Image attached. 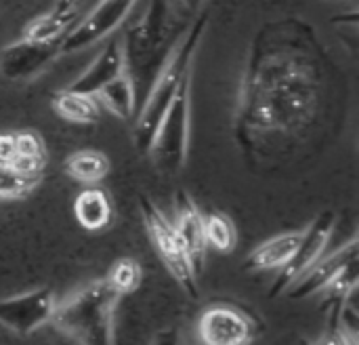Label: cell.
<instances>
[{
	"mask_svg": "<svg viewBox=\"0 0 359 345\" xmlns=\"http://www.w3.org/2000/svg\"><path fill=\"white\" fill-rule=\"evenodd\" d=\"M326 51L299 17L267 21L252 38L238 89L233 137L248 158H273L316 122Z\"/></svg>",
	"mask_w": 359,
	"mask_h": 345,
	"instance_id": "cell-1",
	"label": "cell"
},
{
	"mask_svg": "<svg viewBox=\"0 0 359 345\" xmlns=\"http://www.w3.org/2000/svg\"><path fill=\"white\" fill-rule=\"evenodd\" d=\"M175 2L177 0H147L145 8L122 36L124 70L135 86L141 84L149 89L160 65L189 25Z\"/></svg>",
	"mask_w": 359,
	"mask_h": 345,
	"instance_id": "cell-2",
	"label": "cell"
},
{
	"mask_svg": "<svg viewBox=\"0 0 359 345\" xmlns=\"http://www.w3.org/2000/svg\"><path fill=\"white\" fill-rule=\"evenodd\" d=\"M208 27V11L204 8L183 32V36L179 38V42L172 46V51L168 53V57L164 59V63L160 65L158 74L154 76L145 101L141 105V112L135 120V145L139 152L147 154L151 139L156 135V129L166 112V108L170 105L179 84L183 82V78L187 74H191L194 67V59L196 53L202 44L204 32Z\"/></svg>",
	"mask_w": 359,
	"mask_h": 345,
	"instance_id": "cell-3",
	"label": "cell"
},
{
	"mask_svg": "<svg viewBox=\"0 0 359 345\" xmlns=\"http://www.w3.org/2000/svg\"><path fill=\"white\" fill-rule=\"evenodd\" d=\"M120 299L105 278L93 280L55 308L50 325L76 344H114Z\"/></svg>",
	"mask_w": 359,
	"mask_h": 345,
	"instance_id": "cell-4",
	"label": "cell"
},
{
	"mask_svg": "<svg viewBox=\"0 0 359 345\" xmlns=\"http://www.w3.org/2000/svg\"><path fill=\"white\" fill-rule=\"evenodd\" d=\"M191 129V74L179 84L170 105L166 108L147 154L154 167L164 175H179L189 154Z\"/></svg>",
	"mask_w": 359,
	"mask_h": 345,
	"instance_id": "cell-5",
	"label": "cell"
},
{
	"mask_svg": "<svg viewBox=\"0 0 359 345\" xmlns=\"http://www.w3.org/2000/svg\"><path fill=\"white\" fill-rule=\"evenodd\" d=\"M139 211L145 223V230L151 238L154 249L158 251L162 263L170 272V276L183 287V291L198 299V274L194 272V266L189 261V255L177 234V228L168 217L154 204V200L145 194L139 196Z\"/></svg>",
	"mask_w": 359,
	"mask_h": 345,
	"instance_id": "cell-6",
	"label": "cell"
},
{
	"mask_svg": "<svg viewBox=\"0 0 359 345\" xmlns=\"http://www.w3.org/2000/svg\"><path fill=\"white\" fill-rule=\"evenodd\" d=\"M337 228V215L334 211H322L305 230L303 236L292 253V257L286 261L284 268L278 270V278L271 285L269 291V299L282 295L284 291H288L326 251L332 234Z\"/></svg>",
	"mask_w": 359,
	"mask_h": 345,
	"instance_id": "cell-7",
	"label": "cell"
},
{
	"mask_svg": "<svg viewBox=\"0 0 359 345\" xmlns=\"http://www.w3.org/2000/svg\"><path fill=\"white\" fill-rule=\"evenodd\" d=\"M137 0H97L93 11L72 27L61 40V55H72L90 44L111 36L116 27L128 17Z\"/></svg>",
	"mask_w": 359,
	"mask_h": 345,
	"instance_id": "cell-8",
	"label": "cell"
},
{
	"mask_svg": "<svg viewBox=\"0 0 359 345\" xmlns=\"http://www.w3.org/2000/svg\"><path fill=\"white\" fill-rule=\"evenodd\" d=\"M61 40H34L21 36L0 51V74L13 82H25L42 74L59 55Z\"/></svg>",
	"mask_w": 359,
	"mask_h": 345,
	"instance_id": "cell-9",
	"label": "cell"
},
{
	"mask_svg": "<svg viewBox=\"0 0 359 345\" xmlns=\"http://www.w3.org/2000/svg\"><path fill=\"white\" fill-rule=\"evenodd\" d=\"M55 308L57 301L50 289H34L8 299H0V325L15 335L27 337L50 323Z\"/></svg>",
	"mask_w": 359,
	"mask_h": 345,
	"instance_id": "cell-10",
	"label": "cell"
},
{
	"mask_svg": "<svg viewBox=\"0 0 359 345\" xmlns=\"http://www.w3.org/2000/svg\"><path fill=\"white\" fill-rule=\"evenodd\" d=\"M198 337L206 345H246L257 337V323L244 310L217 304L202 312Z\"/></svg>",
	"mask_w": 359,
	"mask_h": 345,
	"instance_id": "cell-11",
	"label": "cell"
},
{
	"mask_svg": "<svg viewBox=\"0 0 359 345\" xmlns=\"http://www.w3.org/2000/svg\"><path fill=\"white\" fill-rule=\"evenodd\" d=\"M175 228L189 255L194 272L200 276L204 272L206 251H208V242L204 234V215L200 213L196 200L185 192H177L175 196Z\"/></svg>",
	"mask_w": 359,
	"mask_h": 345,
	"instance_id": "cell-12",
	"label": "cell"
},
{
	"mask_svg": "<svg viewBox=\"0 0 359 345\" xmlns=\"http://www.w3.org/2000/svg\"><path fill=\"white\" fill-rule=\"evenodd\" d=\"M359 257L358 238H351L345 247L334 251L328 257H320L292 287H290V299H307L316 293H322L334 278L341 276L345 268L355 263Z\"/></svg>",
	"mask_w": 359,
	"mask_h": 345,
	"instance_id": "cell-13",
	"label": "cell"
},
{
	"mask_svg": "<svg viewBox=\"0 0 359 345\" xmlns=\"http://www.w3.org/2000/svg\"><path fill=\"white\" fill-rule=\"evenodd\" d=\"M124 72V53H122V38L114 36L103 46V51L95 57V61L67 86L69 91L97 95L101 86H105L111 78Z\"/></svg>",
	"mask_w": 359,
	"mask_h": 345,
	"instance_id": "cell-14",
	"label": "cell"
},
{
	"mask_svg": "<svg viewBox=\"0 0 359 345\" xmlns=\"http://www.w3.org/2000/svg\"><path fill=\"white\" fill-rule=\"evenodd\" d=\"M301 236H303V230H297V232H284L265 240L246 257L242 268L246 272H269V270L284 268L286 261L292 257Z\"/></svg>",
	"mask_w": 359,
	"mask_h": 345,
	"instance_id": "cell-15",
	"label": "cell"
},
{
	"mask_svg": "<svg viewBox=\"0 0 359 345\" xmlns=\"http://www.w3.org/2000/svg\"><path fill=\"white\" fill-rule=\"evenodd\" d=\"M74 215L78 219V223L88 230V232H97L109 226L111 221V200L109 196L99 190V188H90L84 190L76 196L74 200Z\"/></svg>",
	"mask_w": 359,
	"mask_h": 345,
	"instance_id": "cell-16",
	"label": "cell"
},
{
	"mask_svg": "<svg viewBox=\"0 0 359 345\" xmlns=\"http://www.w3.org/2000/svg\"><path fill=\"white\" fill-rule=\"evenodd\" d=\"M95 97L120 120H130L135 116L137 86L126 70L122 74H118L116 78H111L105 86H101Z\"/></svg>",
	"mask_w": 359,
	"mask_h": 345,
	"instance_id": "cell-17",
	"label": "cell"
},
{
	"mask_svg": "<svg viewBox=\"0 0 359 345\" xmlns=\"http://www.w3.org/2000/svg\"><path fill=\"white\" fill-rule=\"evenodd\" d=\"M53 110L63 120L76 122V124H95L99 122V116H101L99 101L95 95L76 93V91H69L67 86L53 95Z\"/></svg>",
	"mask_w": 359,
	"mask_h": 345,
	"instance_id": "cell-18",
	"label": "cell"
},
{
	"mask_svg": "<svg viewBox=\"0 0 359 345\" xmlns=\"http://www.w3.org/2000/svg\"><path fill=\"white\" fill-rule=\"evenodd\" d=\"M63 171L82 183H97L101 179L107 177L109 173V160L103 152L97 150H80L74 152L65 162H63Z\"/></svg>",
	"mask_w": 359,
	"mask_h": 345,
	"instance_id": "cell-19",
	"label": "cell"
},
{
	"mask_svg": "<svg viewBox=\"0 0 359 345\" xmlns=\"http://www.w3.org/2000/svg\"><path fill=\"white\" fill-rule=\"evenodd\" d=\"M76 17H78V11H59L53 6L44 15L36 17L25 27L23 36L34 38V40H59L69 32Z\"/></svg>",
	"mask_w": 359,
	"mask_h": 345,
	"instance_id": "cell-20",
	"label": "cell"
},
{
	"mask_svg": "<svg viewBox=\"0 0 359 345\" xmlns=\"http://www.w3.org/2000/svg\"><path fill=\"white\" fill-rule=\"evenodd\" d=\"M204 234L206 242L219 253H231L238 245L236 223L221 211H212L204 217Z\"/></svg>",
	"mask_w": 359,
	"mask_h": 345,
	"instance_id": "cell-21",
	"label": "cell"
},
{
	"mask_svg": "<svg viewBox=\"0 0 359 345\" xmlns=\"http://www.w3.org/2000/svg\"><path fill=\"white\" fill-rule=\"evenodd\" d=\"M42 177H32L17 171L13 164L0 162V200H21L27 198Z\"/></svg>",
	"mask_w": 359,
	"mask_h": 345,
	"instance_id": "cell-22",
	"label": "cell"
},
{
	"mask_svg": "<svg viewBox=\"0 0 359 345\" xmlns=\"http://www.w3.org/2000/svg\"><path fill=\"white\" fill-rule=\"evenodd\" d=\"M105 280L111 285V289L120 297H124V295H130V293H135L139 289V285L143 280V268L135 259H118L109 268Z\"/></svg>",
	"mask_w": 359,
	"mask_h": 345,
	"instance_id": "cell-23",
	"label": "cell"
},
{
	"mask_svg": "<svg viewBox=\"0 0 359 345\" xmlns=\"http://www.w3.org/2000/svg\"><path fill=\"white\" fill-rule=\"evenodd\" d=\"M15 139H17V156L15 158H34V160L46 162V148H44L42 137L36 131H29V129L15 131Z\"/></svg>",
	"mask_w": 359,
	"mask_h": 345,
	"instance_id": "cell-24",
	"label": "cell"
},
{
	"mask_svg": "<svg viewBox=\"0 0 359 345\" xmlns=\"http://www.w3.org/2000/svg\"><path fill=\"white\" fill-rule=\"evenodd\" d=\"M17 156V139L15 131H4L0 133V162L11 164Z\"/></svg>",
	"mask_w": 359,
	"mask_h": 345,
	"instance_id": "cell-25",
	"label": "cell"
},
{
	"mask_svg": "<svg viewBox=\"0 0 359 345\" xmlns=\"http://www.w3.org/2000/svg\"><path fill=\"white\" fill-rule=\"evenodd\" d=\"M82 0H55V8L59 11H78V4Z\"/></svg>",
	"mask_w": 359,
	"mask_h": 345,
	"instance_id": "cell-26",
	"label": "cell"
}]
</instances>
